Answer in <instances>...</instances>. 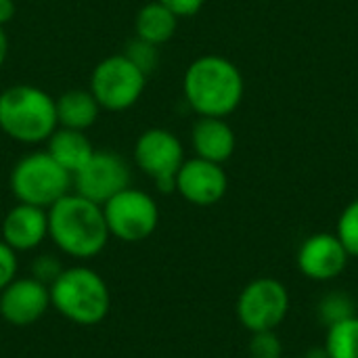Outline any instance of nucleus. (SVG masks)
<instances>
[{
  "label": "nucleus",
  "instance_id": "1",
  "mask_svg": "<svg viewBox=\"0 0 358 358\" xmlns=\"http://www.w3.org/2000/svg\"><path fill=\"white\" fill-rule=\"evenodd\" d=\"M48 239L67 258H96L111 239L103 206L73 191L67 193L48 208Z\"/></svg>",
  "mask_w": 358,
  "mask_h": 358
},
{
  "label": "nucleus",
  "instance_id": "2",
  "mask_svg": "<svg viewBox=\"0 0 358 358\" xmlns=\"http://www.w3.org/2000/svg\"><path fill=\"white\" fill-rule=\"evenodd\" d=\"M182 92L199 117H227L243 101L245 82L239 67L222 55H201L182 76Z\"/></svg>",
  "mask_w": 358,
  "mask_h": 358
},
{
  "label": "nucleus",
  "instance_id": "3",
  "mask_svg": "<svg viewBox=\"0 0 358 358\" xmlns=\"http://www.w3.org/2000/svg\"><path fill=\"white\" fill-rule=\"evenodd\" d=\"M50 308L80 327H92L107 319L111 292L107 281L90 266H65L50 283Z\"/></svg>",
  "mask_w": 358,
  "mask_h": 358
},
{
  "label": "nucleus",
  "instance_id": "4",
  "mask_svg": "<svg viewBox=\"0 0 358 358\" xmlns=\"http://www.w3.org/2000/svg\"><path fill=\"white\" fill-rule=\"evenodd\" d=\"M55 96L34 84H15L0 92V130L17 143H46L57 130Z\"/></svg>",
  "mask_w": 358,
  "mask_h": 358
},
{
  "label": "nucleus",
  "instance_id": "5",
  "mask_svg": "<svg viewBox=\"0 0 358 358\" xmlns=\"http://www.w3.org/2000/svg\"><path fill=\"white\" fill-rule=\"evenodd\" d=\"M8 187L19 203L48 210L61 197L71 193V174L63 170L48 153L31 151L15 162Z\"/></svg>",
  "mask_w": 358,
  "mask_h": 358
},
{
  "label": "nucleus",
  "instance_id": "6",
  "mask_svg": "<svg viewBox=\"0 0 358 358\" xmlns=\"http://www.w3.org/2000/svg\"><path fill=\"white\" fill-rule=\"evenodd\" d=\"M149 73L138 67L126 52L101 59L92 73L88 90L105 111H126L138 103L145 92Z\"/></svg>",
  "mask_w": 358,
  "mask_h": 358
},
{
  "label": "nucleus",
  "instance_id": "7",
  "mask_svg": "<svg viewBox=\"0 0 358 358\" xmlns=\"http://www.w3.org/2000/svg\"><path fill=\"white\" fill-rule=\"evenodd\" d=\"M109 235L122 243H141L149 239L159 224V206L143 189L126 187L103 203Z\"/></svg>",
  "mask_w": 358,
  "mask_h": 358
},
{
  "label": "nucleus",
  "instance_id": "8",
  "mask_svg": "<svg viewBox=\"0 0 358 358\" xmlns=\"http://www.w3.org/2000/svg\"><path fill=\"white\" fill-rule=\"evenodd\" d=\"M185 159L180 138L168 128H147L134 143L136 168L151 178L162 193H174V180Z\"/></svg>",
  "mask_w": 358,
  "mask_h": 358
},
{
  "label": "nucleus",
  "instance_id": "9",
  "mask_svg": "<svg viewBox=\"0 0 358 358\" xmlns=\"http://www.w3.org/2000/svg\"><path fill=\"white\" fill-rule=\"evenodd\" d=\"M287 310L289 292L273 277H258L250 281L235 304L237 319L250 334L275 331L287 317Z\"/></svg>",
  "mask_w": 358,
  "mask_h": 358
},
{
  "label": "nucleus",
  "instance_id": "10",
  "mask_svg": "<svg viewBox=\"0 0 358 358\" xmlns=\"http://www.w3.org/2000/svg\"><path fill=\"white\" fill-rule=\"evenodd\" d=\"M130 166L113 151H94V155L71 176V191L103 206L113 195L130 187Z\"/></svg>",
  "mask_w": 358,
  "mask_h": 358
},
{
  "label": "nucleus",
  "instance_id": "11",
  "mask_svg": "<svg viewBox=\"0 0 358 358\" xmlns=\"http://www.w3.org/2000/svg\"><path fill=\"white\" fill-rule=\"evenodd\" d=\"M229 191V176L222 164H214L201 157L185 159L176 180L174 193H178L185 201L199 208H210L222 201Z\"/></svg>",
  "mask_w": 358,
  "mask_h": 358
},
{
  "label": "nucleus",
  "instance_id": "12",
  "mask_svg": "<svg viewBox=\"0 0 358 358\" xmlns=\"http://www.w3.org/2000/svg\"><path fill=\"white\" fill-rule=\"evenodd\" d=\"M50 310L48 285L34 277H15L0 292V317L13 327H29Z\"/></svg>",
  "mask_w": 358,
  "mask_h": 358
},
{
  "label": "nucleus",
  "instance_id": "13",
  "mask_svg": "<svg viewBox=\"0 0 358 358\" xmlns=\"http://www.w3.org/2000/svg\"><path fill=\"white\" fill-rule=\"evenodd\" d=\"M350 254L336 233H317L302 241L298 250V268L310 281H334L348 266Z\"/></svg>",
  "mask_w": 358,
  "mask_h": 358
},
{
  "label": "nucleus",
  "instance_id": "14",
  "mask_svg": "<svg viewBox=\"0 0 358 358\" xmlns=\"http://www.w3.org/2000/svg\"><path fill=\"white\" fill-rule=\"evenodd\" d=\"M0 235L17 254L38 250L48 239V210L17 201L2 218Z\"/></svg>",
  "mask_w": 358,
  "mask_h": 358
},
{
  "label": "nucleus",
  "instance_id": "15",
  "mask_svg": "<svg viewBox=\"0 0 358 358\" xmlns=\"http://www.w3.org/2000/svg\"><path fill=\"white\" fill-rule=\"evenodd\" d=\"M191 145L195 157L224 164L235 153L237 136L227 117H199L191 128Z\"/></svg>",
  "mask_w": 358,
  "mask_h": 358
},
{
  "label": "nucleus",
  "instance_id": "16",
  "mask_svg": "<svg viewBox=\"0 0 358 358\" xmlns=\"http://www.w3.org/2000/svg\"><path fill=\"white\" fill-rule=\"evenodd\" d=\"M94 145L82 130H71L57 126V130L46 141V153L71 176L94 155Z\"/></svg>",
  "mask_w": 358,
  "mask_h": 358
},
{
  "label": "nucleus",
  "instance_id": "17",
  "mask_svg": "<svg viewBox=\"0 0 358 358\" xmlns=\"http://www.w3.org/2000/svg\"><path fill=\"white\" fill-rule=\"evenodd\" d=\"M55 109H57V122L63 128L71 130H82L86 132L92 128L101 115V105L92 96L90 90L84 88H71L63 92L61 96L55 99Z\"/></svg>",
  "mask_w": 358,
  "mask_h": 358
},
{
  "label": "nucleus",
  "instance_id": "18",
  "mask_svg": "<svg viewBox=\"0 0 358 358\" xmlns=\"http://www.w3.org/2000/svg\"><path fill=\"white\" fill-rule=\"evenodd\" d=\"M178 29V17L157 0L143 4L134 17V36L151 46H162L174 38Z\"/></svg>",
  "mask_w": 358,
  "mask_h": 358
},
{
  "label": "nucleus",
  "instance_id": "19",
  "mask_svg": "<svg viewBox=\"0 0 358 358\" xmlns=\"http://www.w3.org/2000/svg\"><path fill=\"white\" fill-rule=\"evenodd\" d=\"M327 358H358V317H348L327 327L325 336Z\"/></svg>",
  "mask_w": 358,
  "mask_h": 358
},
{
  "label": "nucleus",
  "instance_id": "20",
  "mask_svg": "<svg viewBox=\"0 0 358 358\" xmlns=\"http://www.w3.org/2000/svg\"><path fill=\"white\" fill-rule=\"evenodd\" d=\"M336 235L350 254V258H358V199L350 201L336 224Z\"/></svg>",
  "mask_w": 358,
  "mask_h": 358
},
{
  "label": "nucleus",
  "instance_id": "21",
  "mask_svg": "<svg viewBox=\"0 0 358 358\" xmlns=\"http://www.w3.org/2000/svg\"><path fill=\"white\" fill-rule=\"evenodd\" d=\"M355 317V304L344 292H334L325 296L319 304V319L329 327L338 321Z\"/></svg>",
  "mask_w": 358,
  "mask_h": 358
},
{
  "label": "nucleus",
  "instance_id": "22",
  "mask_svg": "<svg viewBox=\"0 0 358 358\" xmlns=\"http://www.w3.org/2000/svg\"><path fill=\"white\" fill-rule=\"evenodd\" d=\"M63 268H65L63 262L55 254H40L29 262V277L50 287V283H55V279L63 273Z\"/></svg>",
  "mask_w": 358,
  "mask_h": 358
},
{
  "label": "nucleus",
  "instance_id": "23",
  "mask_svg": "<svg viewBox=\"0 0 358 358\" xmlns=\"http://www.w3.org/2000/svg\"><path fill=\"white\" fill-rule=\"evenodd\" d=\"M283 346L275 331L252 334L250 340V357L252 358H281Z\"/></svg>",
  "mask_w": 358,
  "mask_h": 358
},
{
  "label": "nucleus",
  "instance_id": "24",
  "mask_svg": "<svg viewBox=\"0 0 358 358\" xmlns=\"http://www.w3.org/2000/svg\"><path fill=\"white\" fill-rule=\"evenodd\" d=\"M138 67H143L147 73L149 71H153L155 69V65H157V46H151V44H147V42H143V40H134V42H130L128 44V48L124 50Z\"/></svg>",
  "mask_w": 358,
  "mask_h": 358
},
{
  "label": "nucleus",
  "instance_id": "25",
  "mask_svg": "<svg viewBox=\"0 0 358 358\" xmlns=\"http://www.w3.org/2000/svg\"><path fill=\"white\" fill-rule=\"evenodd\" d=\"M19 277V254L0 239V292Z\"/></svg>",
  "mask_w": 358,
  "mask_h": 358
},
{
  "label": "nucleus",
  "instance_id": "26",
  "mask_svg": "<svg viewBox=\"0 0 358 358\" xmlns=\"http://www.w3.org/2000/svg\"><path fill=\"white\" fill-rule=\"evenodd\" d=\"M157 2L168 6L178 19L197 15L203 8V4H206V0H157Z\"/></svg>",
  "mask_w": 358,
  "mask_h": 358
},
{
  "label": "nucleus",
  "instance_id": "27",
  "mask_svg": "<svg viewBox=\"0 0 358 358\" xmlns=\"http://www.w3.org/2000/svg\"><path fill=\"white\" fill-rule=\"evenodd\" d=\"M17 15V2L15 0H0V27L13 21Z\"/></svg>",
  "mask_w": 358,
  "mask_h": 358
},
{
  "label": "nucleus",
  "instance_id": "28",
  "mask_svg": "<svg viewBox=\"0 0 358 358\" xmlns=\"http://www.w3.org/2000/svg\"><path fill=\"white\" fill-rule=\"evenodd\" d=\"M6 57H8V38H6L4 27H0V69L6 63Z\"/></svg>",
  "mask_w": 358,
  "mask_h": 358
},
{
  "label": "nucleus",
  "instance_id": "29",
  "mask_svg": "<svg viewBox=\"0 0 358 358\" xmlns=\"http://www.w3.org/2000/svg\"><path fill=\"white\" fill-rule=\"evenodd\" d=\"M357 143H358V132H357Z\"/></svg>",
  "mask_w": 358,
  "mask_h": 358
}]
</instances>
